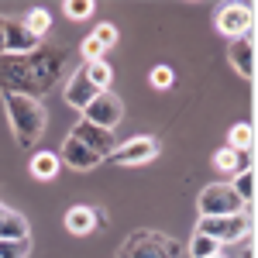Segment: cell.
<instances>
[{"mask_svg":"<svg viewBox=\"0 0 258 258\" xmlns=\"http://www.w3.org/2000/svg\"><path fill=\"white\" fill-rule=\"evenodd\" d=\"M21 24H24L35 38H45V35H48V28H52V14H48L45 7H31V11L24 14V21H21Z\"/></svg>","mask_w":258,"mask_h":258,"instance_id":"cell-18","label":"cell"},{"mask_svg":"<svg viewBox=\"0 0 258 258\" xmlns=\"http://www.w3.org/2000/svg\"><path fill=\"white\" fill-rule=\"evenodd\" d=\"M227 55H231V66L238 69V76H244V80H251V76H255V41H251V35L234 38Z\"/></svg>","mask_w":258,"mask_h":258,"instance_id":"cell-13","label":"cell"},{"mask_svg":"<svg viewBox=\"0 0 258 258\" xmlns=\"http://www.w3.org/2000/svg\"><path fill=\"white\" fill-rule=\"evenodd\" d=\"M120 117H124V103H120L117 93H100L90 107H83V120L86 124H97V127H103V131H114L120 124Z\"/></svg>","mask_w":258,"mask_h":258,"instance_id":"cell-6","label":"cell"},{"mask_svg":"<svg viewBox=\"0 0 258 258\" xmlns=\"http://www.w3.org/2000/svg\"><path fill=\"white\" fill-rule=\"evenodd\" d=\"M76 141H83L93 155H100V159H110V152L117 148V138H114V131H103V127H97V124H86V120H80L73 131H69Z\"/></svg>","mask_w":258,"mask_h":258,"instance_id":"cell-7","label":"cell"},{"mask_svg":"<svg viewBox=\"0 0 258 258\" xmlns=\"http://www.w3.org/2000/svg\"><path fill=\"white\" fill-rule=\"evenodd\" d=\"M200 214L203 217H231V214H241L244 210V203L234 197V189L227 186V182H210L197 200Z\"/></svg>","mask_w":258,"mask_h":258,"instance_id":"cell-5","label":"cell"},{"mask_svg":"<svg viewBox=\"0 0 258 258\" xmlns=\"http://www.w3.org/2000/svg\"><path fill=\"white\" fill-rule=\"evenodd\" d=\"M210 258H224V255H210Z\"/></svg>","mask_w":258,"mask_h":258,"instance_id":"cell-30","label":"cell"},{"mask_svg":"<svg viewBox=\"0 0 258 258\" xmlns=\"http://www.w3.org/2000/svg\"><path fill=\"white\" fill-rule=\"evenodd\" d=\"M255 165H244V169H238L234 172V182H231V189H234V197L241 200V203H251L255 200Z\"/></svg>","mask_w":258,"mask_h":258,"instance_id":"cell-16","label":"cell"},{"mask_svg":"<svg viewBox=\"0 0 258 258\" xmlns=\"http://www.w3.org/2000/svg\"><path fill=\"white\" fill-rule=\"evenodd\" d=\"M217 31L227 35L231 41L241 38V35H248V31H251V7H244V4H227V7H220Z\"/></svg>","mask_w":258,"mask_h":258,"instance_id":"cell-9","label":"cell"},{"mask_svg":"<svg viewBox=\"0 0 258 258\" xmlns=\"http://www.w3.org/2000/svg\"><path fill=\"white\" fill-rule=\"evenodd\" d=\"M59 155H52V152H35L31 155V176L38 179V182H48V179H55L59 172Z\"/></svg>","mask_w":258,"mask_h":258,"instance_id":"cell-15","label":"cell"},{"mask_svg":"<svg viewBox=\"0 0 258 258\" xmlns=\"http://www.w3.org/2000/svg\"><path fill=\"white\" fill-rule=\"evenodd\" d=\"M4 110H7V120H11L14 138H18V148L31 152V148L41 141L45 124H48V114H45L41 100L18 97V93H4Z\"/></svg>","mask_w":258,"mask_h":258,"instance_id":"cell-2","label":"cell"},{"mask_svg":"<svg viewBox=\"0 0 258 258\" xmlns=\"http://www.w3.org/2000/svg\"><path fill=\"white\" fill-rule=\"evenodd\" d=\"M4 21H7V18L0 14V55H4Z\"/></svg>","mask_w":258,"mask_h":258,"instance_id":"cell-28","label":"cell"},{"mask_svg":"<svg viewBox=\"0 0 258 258\" xmlns=\"http://www.w3.org/2000/svg\"><path fill=\"white\" fill-rule=\"evenodd\" d=\"M148 80H152V86H155V90H169L176 76H172V69H169V66H155V69L148 73Z\"/></svg>","mask_w":258,"mask_h":258,"instance_id":"cell-24","label":"cell"},{"mask_svg":"<svg viewBox=\"0 0 258 258\" xmlns=\"http://www.w3.org/2000/svg\"><path fill=\"white\" fill-rule=\"evenodd\" d=\"M83 69H86V76L93 80V86H97V90H103V93L110 90V80H114V73H110V66H107L103 59H100V62H86Z\"/></svg>","mask_w":258,"mask_h":258,"instance_id":"cell-19","label":"cell"},{"mask_svg":"<svg viewBox=\"0 0 258 258\" xmlns=\"http://www.w3.org/2000/svg\"><path fill=\"white\" fill-rule=\"evenodd\" d=\"M155 155H159V141L155 138H131L127 145H117L110 152V162H117V165H145Z\"/></svg>","mask_w":258,"mask_h":258,"instance_id":"cell-8","label":"cell"},{"mask_svg":"<svg viewBox=\"0 0 258 258\" xmlns=\"http://www.w3.org/2000/svg\"><path fill=\"white\" fill-rule=\"evenodd\" d=\"M66 48H35L28 55H0V93L41 100L66 76Z\"/></svg>","mask_w":258,"mask_h":258,"instance_id":"cell-1","label":"cell"},{"mask_svg":"<svg viewBox=\"0 0 258 258\" xmlns=\"http://www.w3.org/2000/svg\"><path fill=\"white\" fill-rule=\"evenodd\" d=\"M41 48V38H35L21 21H4V55H28Z\"/></svg>","mask_w":258,"mask_h":258,"instance_id":"cell-10","label":"cell"},{"mask_svg":"<svg viewBox=\"0 0 258 258\" xmlns=\"http://www.w3.org/2000/svg\"><path fill=\"white\" fill-rule=\"evenodd\" d=\"M97 224H93V207H73L66 214V231L73 234H90Z\"/></svg>","mask_w":258,"mask_h":258,"instance_id":"cell-17","label":"cell"},{"mask_svg":"<svg viewBox=\"0 0 258 258\" xmlns=\"http://www.w3.org/2000/svg\"><path fill=\"white\" fill-rule=\"evenodd\" d=\"M197 234L217 241V244H238L241 238L251 234V214L241 210V214H231V217H200Z\"/></svg>","mask_w":258,"mask_h":258,"instance_id":"cell-3","label":"cell"},{"mask_svg":"<svg viewBox=\"0 0 258 258\" xmlns=\"http://www.w3.org/2000/svg\"><path fill=\"white\" fill-rule=\"evenodd\" d=\"M182 248H179L172 238L165 234H155V231H135L127 244L117 251V258H179Z\"/></svg>","mask_w":258,"mask_h":258,"instance_id":"cell-4","label":"cell"},{"mask_svg":"<svg viewBox=\"0 0 258 258\" xmlns=\"http://www.w3.org/2000/svg\"><path fill=\"white\" fill-rule=\"evenodd\" d=\"M189 255L193 258H210V255H220V244L210 238H203V234H193L189 241Z\"/></svg>","mask_w":258,"mask_h":258,"instance_id":"cell-21","label":"cell"},{"mask_svg":"<svg viewBox=\"0 0 258 258\" xmlns=\"http://www.w3.org/2000/svg\"><path fill=\"white\" fill-rule=\"evenodd\" d=\"M251 141H255V131H251V124H234V127H231V135H227V148H234V152H244V148H251Z\"/></svg>","mask_w":258,"mask_h":258,"instance_id":"cell-20","label":"cell"},{"mask_svg":"<svg viewBox=\"0 0 258 258\" xmlns=\"http://www.w3.org/2000/svg\"><path fill=\"white\" fill-rule=\"evenodd\" d=\"M28 231L31 227H28L24 214H18V210H11V207L0 203V241H24Z\"/></svg>","mask_w":258,"mask_h":258,"instance_id":"cell-14","label":"cell"},{"mask_svg":"<svg viewBox=\"0 0 258 258\" xmlns=\"http://www.w3.org/2000/svg\"><path fill=\"white\" fill-rule=\"evenodd\" d=\"M59 162H66L69 169H76V172H90L93 165H100V155H93L83 141H76L73 135H66L62 141V152H59Z\"/></svg>","mask_w":258,"mask_h":258,"instance_id":"cell-12","label":"cell"},{"mask_svg":"<svg viewBox=\"0 0 258 258\" xmlns=\"http://www.w3.org/2000/svg\"><path fill=\"white\" fill-rule=\"evenodd\" d=\"M93 38H97L100 45H103V52H107V48L117 41V28H114V24H100L97 31H93Z\"/></svg>","mask_w":258,"mask_h":258,"instance_id":"cell-27","label":"cell"},{"mask_svg":"<svg viewBox=\"0 0 258 258\" xmlns=\"http://www.w3.org/2000/svg\"><path fill=\"white\" fill-rule=\"evenodd\" d=\"M66 14H69V18H90V14H93V4H90V0H69V4H66Z\"/></svg>","mask_w":258,"mask_h":258,"instance_id":"cell-25","label":"cell"},{"mask_svg":"<svg viewBox=\"0 0 258 258\" xmlns=\"http://www.w3.org/2000/svg\"><path fill=\"white\" fill-rule=\"evenodd\" d=\"M100 93H103V90L93 86V80L86 76V69H83V66H80V69H73V76H69V83H66V103H69V107L83 110V107H90Z\"/></svg>","mask_w":258,"mask_h":258,"instance_id":"cell-11","label":"cell"},{"mask_svg":"<svg viewBox=\"0 0 258 258\" xmlns=\"http://www.w3.org/2000/svg\"><path fill=\"white\" fill-rule=\"evenodd\" d=\"M80 52L86 55V62H100V59H103V45H100V41L93 38V35H90V38H86V41L80 45Z\"/></svg>","mask_w":258,"mask_h":258,"instance_id":"cell-26","label":"cell"},{"mask_svg":"<svg viewBox=\"0 0 258 258\" xmlns=\"http://www.w3.org/2000/svg\"><path fill=\"white\" fill-rule=\"evenodd\" d=\"M238 159H241V152H234V148H220L217 155H214V165H217L220 172H238Z\"/></svg>","mask_w":258,"mask_h":258,"instance_id":"cell-22","label":"cell"},{"mask_svg":"<svg viewBox=\"0 0 258 258\" xmlns=\"http://www.w3.org/2000/svg\"><path fill=\"white\" fill-rule=\"evenodd\" d=\"M31 251V241H0V258H28Z\"/></svg>","mask_w":258,"mask_h":258,"instance_id":"cell-23","label":"cell"},{"mask_svg":"<svg viewBox=\"0 0 258 258\" xmlns=\"http://www.w3.org/2000/svg\"><path fill=\"white\" fill-rule=\"evenodd\" d=\"M244 258H255V248H251V244L244 248Z\"/></svg>","mask_w":258,"mask_h":258,"instance_id":"cell-29","label":"cell"}]
</instances>
